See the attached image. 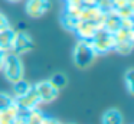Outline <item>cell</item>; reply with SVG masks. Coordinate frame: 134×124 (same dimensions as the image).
Masks as SVG:
<instances>
[{
  "label": "cell",
  "instance_id": "1",
  "mask_svg": "<svg viewBox=\"0 0 134 124\" xmlns=\"http://www.w3.org/2000/svg\"><path fill=\"white\" fill-rule=\"evenodd\" d=\"M97 52L94 51L91 40L78 39L75 48H74V63L79 69H87L95 62L97 59Z\"/></svg>",
  "mask_w": 134,
  "mask_h": 124
},
{
  "label": "cell",
  "instance_id": "2",
  "mask_svg": "<svg viewBox=\"0 0 134 124\" xmlns=\"http://www.w3.org/2000/svg\"><path fill=\"white\" fill-rule=\"evenodd\" d=\"M3 75L10 84L16 82V81L22 79L25 77V66L22 62L20 55L15 53V52L9 51L6 52L4 56V63H3Z\"/></svg>",
  "mask_w": 134,
  "mask_h": 124
},
{
  "label": "cell",
  "instance_id": "3",
  "mask_svg": "<svg viewBox=\"0 0 134 124\" xmlns=\"http://www.w3.org/2000/svg\"><path fill=\"white\" fill-rule=\"evenodd\" d=\"M91 45H92L94 51L97 52V55H104L114 49L115 37L110 32L104 30V29H99L95 33V36L92 37V40H91Z\"/></svg>",
  "mask_w": 134,
  "mask_h": 124
},
{
  "label": "cell",
  "instance_id": "4",
  "mask_svg": "<svg viewBox=\"0 0 134 124\" xmlns=\"http://www.w3.org/2000/svg\"><path fill=\"white\" fill-rule=\"evenodd\" d=\"M33 89H35L36 95L39 97L41 104H49V103H52V101H55L59 95V91H61V89L56 88L49 79L36 82L35 85H33Z\"/></svg>",
  "mask_w": 134,
  "mask_h": 124
},
{
  "label": "cell",
  "instance_id": "5",
  "mask_svg": "<svg viewBox=\"0 0 134 124\" xmlns=\"http://www.w3.org/2000/svg\"><path fill=\"white\" fill-rule=\"evenodd\" d=\"M33 49V40L26 32L23 30H16L15 37H13V45H12V52L18 55H23L26 52H30Z\"/></svg>",
  "mask_w": 134,
  "mask_h": 124
},
{
  "label": "cell",
  "instance_id": "6",
  "mask_svg": "<svg viewBox=\"0 0 134 124\" xmlns=\"http://www.w3.org/2000/svg\"><path fill=\"white\" fill-rule=\"evenodd\" d=\"M101 29V26L95 22H88V20H78L75 25L74 32L76 33L78 39L84 40H92V37L95 36V33Z\"/></svg>",
  "mask_w": 134,
  "mask_h": 124
},
{
  "label": "cell",
  "instance_id": "7",
  "mask_svg": "<svg viewBox=\"0 0 134 124\" xmlns=\"http://www.w3.org/2000/svg\"><path fill=\"white\" fill-rule=\"evenodd\" d=\"M49 9H51L49 0H26V4H25L26 14L29 17H33V19L42 17L45 13H48Z\"/></svg>",
  "mask_w": 134,
  "mask_h": 124
},
{
  "label": "cell",
  "instance_id": "8",
  "mask_svg": "<svg viewBox=\"0 0 134 124\" xmlns=\"http://www.w3.org/2000/svg\"><path fill=\"white\" fill-rule=\"evenodd\" d=\"M105 12H102L98 6H82L79 20H88V22H95L102 29V20H104Z\"/></svg>",
  "mask_w": 134,
  "mask_h": 124
},
{
  "label": "cell",
  "instance_id": "9",
  "mask_svg": "<svg viewBox=\"0 0 134 124\" xmlns=\"http://www.w3.org/2000/svg\"><path fill=\"white\" fill-rule=\"evenodd\" d=\"M16 104L19 105V108L20 110H25V111H30V110L33 108H38L39 105H41V101H39V97L36 95L35 89H30L27 94H25L23 97H19L16 98Z\"/></svg>",
  "mask_w": 134,
  "mask_h": 124
},
{
  "label": "cell",
  "instance_id": "10",
  "mask_svg": "<svg viewBox=\"0 0 134 124\" xmlns=\"http://www.w3.org/2000/svg\"><path fill=\"white\" fill-rule=\"evenodd\" d=\"M120 28H121V17H120L114 10L105 12L104 20H102V29L110 32V33H114V32Z\"/></svg>",
  "mask_w": 134,
  "mask_h": 124
},
{
  "label": "cell",
  "instance_id": "11",
  "mask_svg": "<svg viewBox=\"0 0 134 124\" xmlns=\"http://www.w3.org/2000/svg\"><path fill=\"white\" fill-rule=\"evenodd\" d=\"M15 33H16V30L12 28V26H7V28L0 29V51H3V52L12 51Z\"/></svg>",
  "mask_w": 134,
  "mask_h": 124
},
{
  "label": "cell",
  "instance_id": "12",
  "mask_svg": "<svg viewBox=\"0 0 134 124\" xmlns=\"http://www.w3.org/2000/svg\"><path fill=\"white\" fill-rule=\"evenodd\" d=\"M19 111H20V108L16 103L7 107V108L0 110V124H15V120L18 117Z\"/></svg>",
  "mask_w": 134,
  "mask_h": 124
},
{
  "label": "cell",
  "instance_id": "13",
  "mask_svg": "<svg viewBox=\"0 0 134 124\" xmlns=\"http://www.w3.org/2000/svg\"><path fill=\"white\" fill-rule=\"evenodd\" d=\"M101 124H122V114L117 108H110L102 114Z\"/></svg>",
  "mask_w": 134,
  "mask_h": 124
},
{
  "label": "cell",
  "instance_id": "14",
  "mask_svg": "<svg viewBox=\"0 0 134 124\" xmlns=\"http://www.w3.org/2000/svg\"><path fill=\"white\" fill-rule=\"evenodd\" d=\"M12 88H13V97L15 98H19V97H23L25 94H27V92L32 89V84L30 82H27L26 79H19V81H16V82H13L12 84Z\"/></svg>",
  "mask_w": 134,
  "mask_h": 124
},
{
  "label": "cell",
  "instance_id": "15",
  "mask_svg": "<svg viewBox=\"0 0 134 124\" xmlns=\"http://www.w3.org/2000/svg\"><path fill=\"white\" fill-rule=\"evenodd\" d=\"M45 117L43 111L39 108H33L30 111L26 112V117H25V124H41L42 118Z\"/></svg>",
  "mask_w": 134,
  "mask_h": 124
},
{
  "label": "cell",
  "instance_id": "16",
  "mask_svg": "<svg viewBox=\"0 0 134 124\" xmlns=\"http://www.w3.org/2000/svg\"><path fill=\"white\" fill-rule=\"evenodd\" d=\"M114 37H115V42H120V40H134V29L130 28H120L114 32Z\"/></svg>",
  "mask_w": 134,
  "mask_h": 124
},
{
  "label": "cell",
  "instance_id": "17",
  "mask_svg": "<svg viewBox=\"0 0 134 124\" xmlns=\"http://www.w3.org/2000/svg\"><path fill=\"white\" fill-rule=\"evenodd\" d=\"M134 48V40H120V42H115V46H114L113 51L118 52L120 55H128L133 52Z\"/></svg>",
  "mask_w": 134,
  "mask_h": 124
},
{
  "label": "cell",
  "instance_id": "18",
  "mask_svg": "<svg viewBox=\"0 0 134 124\" xmlns=\"http://www.w3.org/2000/svg\"><path fill=\"white\" fill-rule=\"evenodd\" d=\"M51 82L53 84V85L56 87L58 89H62L64 87H66L68 84V78L65 74H62V72H56V74H53L52 77H51Z\"/></svg>",
  "mask_w": 134,
  "mask_h": 124
},
{
  "label": "cell",
  "instance_id": "19",
  "mask_svg": "<svg viewBox=\"0 0 134 124\" xmlns=\"http://www.w3.org/2000/svg\"><path fill=\"white\" fill-rule=\"evenodd\" d=\"M117 14H118L121 19H127V17H133L134 16V2L128 3L127 6H124V7L121 9H117V10H114Z\"/></svg>",
  "mask_w": 134,
  "mask_h": 124
},
{
  "label": "cell",
  "instance_id": "20",
  "mask_svg": "<svg viewBox=\"0 0 134 124\" xmlns=\"http://www.w3.org/2000/svg\"><path fill=\"white\" fill-rule=\"evenodd\" d=\"M16 103V98L13 97V94H9V92H0V110L7 108L12 104Z\"/></svg>",
  "mask_w": 134,
  "mask_h": 124
},
{
  "label": "cell",
  "instance_id": "21",
  "mask_svg": "<svg viewBox=\"0 0 134 124\" xmlns=\"http://www.w3.org/2000/svg\"><path fill=\"white\" fill-rule=\"evenodd\" d=\"M76 22H78V19L69 16V14H66V13L64 12V14H62V17H61V23H62V26H64L66 30H72V32H74Z\"/></svg>",
  "mask_w": 134,
  "mask_h": 124
},
{
  "label": "cell",
  "instance_id": "22",
  "mask_svg": "<svg viewBox=\"0 0 134 124\" xmlns=\"http://www.w3.org/2000/svg\"><path fill=\"white\" fill-rule=\"evenodd\" d=\"M133 75H134V69L133 68H130L127 72H125V77H124V79H125V84H127V89H128V92L130 94H133L134 92V88H133Z\"/></svg>",
  "mask_w": 134,
  "mask_h": 124
},
{
  "label": "cell",
  "instance_id": "23",
  "mask_svg": "<svg viewBox=\"0 0 134 124\" xmlns=\"http://www.w3.org/2000/svg\"><path fill=\"white\" fill-rule=\"evenodd\" d=\"M97 6L102 12H110V10H113V0H98Z\"/></svg>",
  "mask_w": 134,
  "mask_h": 124
},
{
  "label": "cell",
  "instance_id": "24",
  "mask_svg": "<svg viewBox=\"0 0 134 124\" xmlns=\"http://www.w3.org/2000/svg\"><path fill=\"white\" fill-rule=\"evenodd\" d=\"M7 26H10L9 23V19H7L6 16H4L2 12H0V29H3V28H7Z\"/></svg>",
  "mask_w": 134,
  "mask_h": 124
},
{
  "label": "cell",
  "instance_id": "25",
  "mask_svg": "<svg viewBox=\"0 0 134 124\" xmlns=\"http://www.w3.org/2000/svg\"><path fill=\"white\" fill-rule=\"evenodd\" d=\"M98 0H82V6H97Z\"/></svg>",
  "mask_w": 134,
  "mask_h": 124
},
{
  "label": "cell",
  "instance_id": "26",
  "mask_svg": "<svg viewBox=\"0 0 134 124\" xmlns=\"http://www.w3.org/2000/svg\"><path fill=\"white\" fill-rule=\"evenodd\" d=\"M4 56H6V52L0 51V72L3 69V63H4Z\"/></svg>",
  "mask_w": 134,
  "mask_h": 124
},
{
  "label": "cell",
  "instance_id": "27",
  "mask_svg": "<svg viewBox=\"0 0 134 124\" xmlns=\"http://www.w3.org/2000/svg\"><path fill=\"white\" fill-rule=\"evenodd\" d=\"M51 124H62V123H61V121H58V120H55V118H53V120H52V123H51Z\"/></svg>",
  "mask_w": 134,
  "mask_h": 124
},
{
  "label": "cell",
  "instance_id": "28",
  "mask_svg": "<svg viewBox=\"0 0 134 124\" xmlns=\"http://www.w3.org/2000/svg\"><path fill=\"white\" fill-rule=\"evenodd\" d=\"M6 2H9V3H19V2H22V0H6Z\"/></svg>",
  "mask_w": 134,
  "mask_h": 124
},
{
  "label": "cell",
  "instance_id": "29",
  "mask_svg": "<svg viewBox=\"0 0 134 124\" xmlns=\"http://www.w3.org/2000/svg\"><path fill=\"white\" fill-rule=\"evenodd\" d=\"M64 2H68V0H64Z\"/></svg>",
  "mask_w": 134,
  "mask_h": 124
},
{
  "label": "cell",
  "instance_id": "30",
  "mask_svg": "<svg viewBox=\"0 0 134 124\" xmlns=\"http://www.w3.org/2000/svg\"><path fill=\"white\" fill-rule=\"evenodd\" d=\"M81 2H82V0H81Z\"/></svg>",
  "mask_w": 134,
  "mask_h": 124
}]
</instances>
